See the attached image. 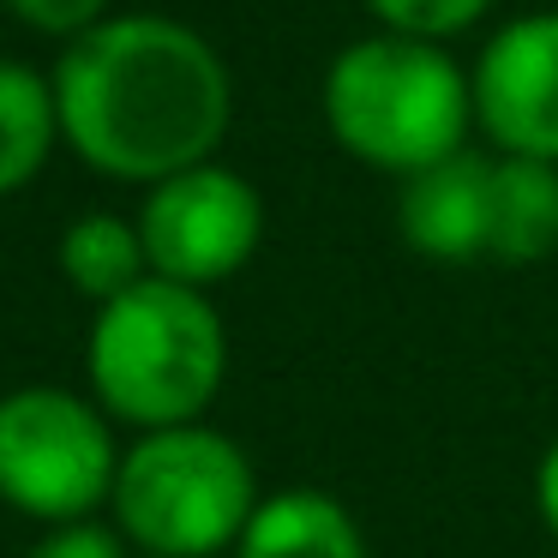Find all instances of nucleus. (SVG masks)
I'll use <instances>...</instances> for the list:
<instances>
[{"label": "nucleus", "mask_w": 558, "mask_h": 558, "mask_svg": "<svg viewBox=\"0 0 558 558\" xmlns=\"http://www.w3.org/2000/svg\"><path fill=\"white\" fill-rule=\"evenodd\" d=\"M49 78L61 138L109 181L157 186L162 174L210 162L234 114L222 54L162 13H121L78 31Z\"/></svg>", "instance_id": "obj_1"}, {"label": "nucleus", "mask_w": 558, "mask_h": 558, "mask_svg": "<svg viewBox=\"0 0 558 558\" xmlns=\"http://www.w3.org/2000/svg\"><path fill=\"white\" fill-rule=\"evenodd\" d=\"M85 373L102 409L138 433L198 421L229 373L222 313L205 289L150 270L145 282L97 306V325L85 337Z\"/></svg>", "instance_id": "obj_2"}, {"label": "nucleus", "mask_w": 558, "mask_h": 558, "mask_svg": "<svg viewBox=\"0 0 558 558\" xmlns=\"http://www.w3.org/2000/svg\"><path fill=\"white\" fill-rule=\"evenodd\" d=\"M474 121V78L433 37L378 31L330 61L325 126L349 157L385 174H414L462 150Z\"/></svg>", "instance_id": "obj_3"}, {"label": "nucleus", "mask_w": 558, "mask_h": 558, "mask_svg": "<svg viewBox=\"0 0 558 558\" xmlns=\"http://www.w3.org/2000/svg\"><path fill=\"white\" fill-rule=\"evenodd\" d=\"M109 505L114 529L150 558H210L241 541L246 517L258 510V481L229 433L181 421L121 450Z\"/></svg>", "instance_id": "obj_4"}, {"label": "nucleus", "mask_w": 558, "mask_h": 558, "mask_svg": "<svg viewBox=\"0 0 558 558\" xmlns=\"http://www.w3.org/2000/svg\"><path fill=\"white\" fill-rule=\"evenodd\" d=\"M121 450L109 409L61 385H19L0 397V498L31 522H78L109 505Z\"/></svg>", "instance_id": "obj_5"}, {"label": "nucleus", "mask_w": 558, "mask_h": 558, "mask_svg": "<svg viewBox=\"0 0 558 558\" xmlns=\"http://www.w3.org/2000/svg\"><path fill=\"white\" fill-rule=\"evenodd\" d=\"M138 234L157 277L210 282L234 277L265 241V198L246 174L222 169V162H193L181 174H162L145 193L138 210Z\"/></svg>", "instance_id": "obj_6"}, {"label": "nucleus", "mask_w": 558, "mask_h": 558, "mask_svg": "<svg viewBox=\"0 0 558 558\" xmlns=\"http://www.w3.org/2000/svg\"><path fill=\"white\" fill-rule=\"evenodd\" d=\"M474 121L510 157L558 162V13L510 19L481 49Z\"/></svg>", "instance_id": "obj_7"}, {"label": "nucleus", "mask_w": 558, "mask_h": 558, "mask_svg": "<svg viewBox=\"0 0 558 558\" xmlns=\"http://www.w3.org/2000/svg\"><path fill=\"white\" fill-rule=\"evenodd\" d=\"M397 198V229L421 258L438 265H469L486 258V234H493V162L474 150H450V157L426 162V169L402 174Z\"/></svg>", "instance_id": "obj_8"}, {"label": "nucleus", "mask_w": 558, "mask_h": 558, "mask_svg": "<svg viewBox=\"0 0 558 558\" xmlns=\"http://www.w3.org/2000/svg\"><path fill=\"white\" fill-rule=\"evenodd\" d=\"M234 558H366V541L349 505H337L318 486H294V493L258 498L234 541Z\"/></svg>", "instance_id": "obj_9"}, {"label": "nucleus", "mask_w": 558, "mask_h": 558, "mask_svg": "<svg viewBox=\"0 0 558 558\" xmlns=\"http://www.w3.org/2000/svg\"><path fill=\"white\" fill-rule=\"evenodd\" d=\"M558 253V162L498 157L493 162V234L486 258L498 265H534Z\"/></svg>", "instance_id": "obj_10"}, {"label": "nucleus", "mask_w": 558, "mask_h": 558, "mask_svg": "<svg viewBox=\"0 0 558 558\" xmlns=\"http://www.w3.org/2000/svg\"><path fill=\"white\" fill-rule=\"evenodd\" d=\"M61 145L54 78L25 61H0V198L25 193Z\"/></svg>", "instance_id": "obj_11"}, {"label": "nucleus", "mask_w": 558, "mask_h": 558, "mask_svg": "<svg viewBox=\"0 0 558 558\" xmlns=\"http://www.w3.org/2000/svg\"><path fill=\"white\" fill-rule=\"evenodd\" d=\"M61 277L73 294L85 301H114L126 294L133 282L150 277V253H145V234L138 222L114 217V210H90V217H73L61 234Z\"/></svg>", "instance_id": "obj_12"}, {"label": "nucleus", "mask_w": 558, "mask_h": 558, "mask_svg": "<svg viewBox=\"0 0 558 558\" xmlns=\"http://www.w3.org/2000/svg\"><path fill=\"white\" fill-rule=\"evenodd\" d=\"M366 7H373V19H378L385 31L445 43V37H457V31L481 25L493 0H366Z\"/></svg>", "instance_id": "obj_13"}, {"label": "nucleus", "mask_w": 558, "mask_h": 558, "mask_svg": "<svg viewBox=\"0 0 558 558\" xmlns=\"http://www.w3.org/2000/svg\"><path fill=\"white\" fill-rule=\"evenodd\" d=\"M25 558H126V534L102 529V522H90V517L49 522V534H43Z\"/></svg>", "instance_id": "obj_14"}, {"label": "nucleus", "mask_w": 558, "mask_h": 558, "mask_svg": "<svg viewBox=\"0 0 558 558\" xmlns=\"http://www.w3.org/2000/svg\"><path fill=\"white\" fill-rule=\"evenodd\" d=\"M7 7H13L19 25L43 31V37H66V43L109 19V0H7Z\"/></svg>", "instance_id": "obj_15"}, {"label": "nucleus", "mask_w": 558, "mask_h": 558, "mask_svg": "<svg viewBox=\"0 0 558 558\" xmlns=\"http://www.w3.org/2000/svg\"><path fill=\"white\" fill-rule=\"evenodd\" d=\"M534 505H541L546 529H553V541H558V438L546 445L541 469H534Z\"/></svg>", "instance_id": "obj_16"}]
</instances>
